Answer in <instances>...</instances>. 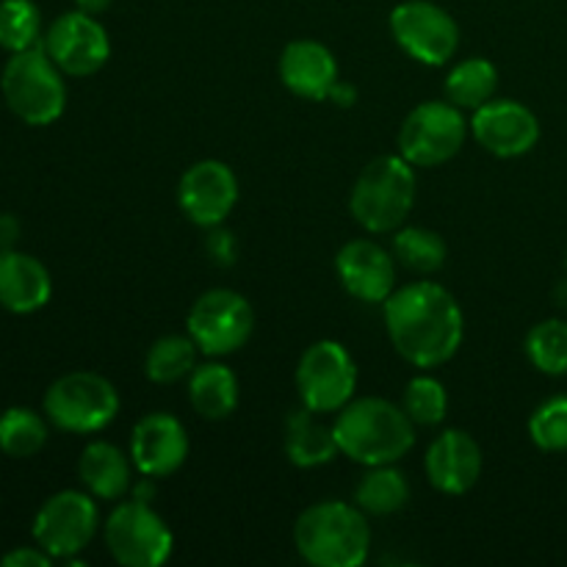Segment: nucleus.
Listing matches in <instances>:
<instances>
[{"label":"nucleus","mask_w":567,"mask_h":567,"mask_svg":"<svg viewBox=\"0 0 567 567\" xmlns=\"http://www.w3.org/2000/svg\"><path fill=\"white\" fill-rule=\"evenodd\" d=\"M393 349L415 369H437L463 347L465 319L457 299L432 280L396 288L382 302Z\"/></svg>","instance_id":"nucleus-1"},{"label":"nucleus","mask_w":567,"mask_h":567,"mask_svg":"<svg viewBox=\"0 0 567 567\" xmlns=\"http://www.w3.org/2000/svg\"><path fill=\"white\" fill-rule=\"evenodd\" d=\"M341 454L360 465L399 463L415 443V424L404 408L380 396L352 399L332 421Z\"/></svg>","instance_id":"nucleus-2"},{"label":"nucleus","mask_w":567,"mask_h":567,"mask_svg":"<svg viewBox=\"0 0 567 567\" xmlns=\"http://www.w3.org/2000/svg\"><path fill=\"white\" fill-rule=\"evenodd\" d=\"M293 546L316 567H358L369 559V515L358 504L319 502L293 524Z\"/></svg>","instance_id":"nucleus-3"},{"label":"nucleus","mask_w":567,"mask_h":567,"mask_svg":"<svg viewBox=\"0 0 567 567\" xmlns=\"http://www.w3.org/2000/svg\"><path fill=\"white\" fill-rule=\"evenodd\" d=\"M415 205V166L402 155H380L360 169L349 210L365 233H396Z\"/></svg>","instance_id":"nucleus-4"},{"label":"nucleus","mask_w":567,"mask_h":567,"mask_svg":"<svg viewBox=\"0 0 567 567\" xmlns=\"http://www.w3.org/2000/svg\"><path fill=\"white\" fill-rule=\"evenodd\" d=\"M0 89L9 109L28 125H50L64 114L66 86L42 42L11 53L3 66Z\"/></svg>","instance_id":"nucleus-5"},{"label":"nucleus","mask_w":567,"mask_h":567,"mask_svg":"<svg viewBox=\"0 0 567 567\" xmlns=\"http://www.w3.org/2000/svg\"><path fill=\"white\" fill-rule=\"evenodd\" d=\"M120 413V393L114 382L94 371H72L59 377L44 393V415L53 426L75 435L100 432Z\"/></svg>","instance_id":"nucleus-6"},{"label":"nucleus","mask_w":567,"mask_h":567,"mask_svg":"<svg viewBox=\"0 0 567 567\" xmlns=\"http://www.w3.org/2000/svg\"><path fill=\"white\" fill-rule=\"evenodd\" d=\"M471 122L454 103L430 100L404 116L399 127V155L415 169H430L452 161L465 147Z\"/></svg>","instance_id":"nucleus-7"},{"label":"nucleus","mask_w":567,"mask_h":567,"mask_svg":"<svg viewBox=\"0 0 567 567\" xmlns=\"http://www.w3.org/2000/svg\"><path fill=\"white\" fill-rule=\"evenodd\" d=\"M105 548L125 567H158L169 559L175 540L169 526L147 502H122L105 520Z\"/></svg>","instance_id":"nucleus-8"},{"label":"nucleus","mask_w":567,"mask_h":567,"mask_svg":"<svg viewBox=\"0 0 567 567\" xmlns=\"http://www.w3.org/2000/svg\"><path fill=\"white\" fill-rule=\"evenodd\" d=\"M188 336L208 358H225L247 347L255 330V310L238 291L210 288L188 310Z\"/></svg>","instance_id":"nucleus-9"},{"label":"nucleus","mask_w":567,"mask_h":567,"mask_svg":"<svg viewBox=\"0 0 567 567\" xmlns=\"http://www.w3.org/2000/svg\"><path fill=\"white\" fill-rule=\"evenodd\" d=\"M358 365L338 341H316L297 363V391L302 408L313 413H338L354 399Z\"/></svg>","instance_id":"nucleus-10"},{"label":"nucleus","mask_w":567,"mask_h":567,"mask_svg":"<svg viewBox=\"0 0 567 567\" xmlns=\"http://www.w3.org/2000/svg\"><path fill=\"white\" fill-rule=\"evenodd\" d=\"M391 33L399 48L426 66H443L460 48V25L432 0H404L391 11Z\"/></svg>","instance_id":"nucleus-11"},{"label":"nucleus","mask_w":567,"mask_h":567,"mask_svg":"<svg viewBox=\"0 0 567 567\" xmlns=\"http://www.w3.org/2000/svg\"><path fill=\"white\" fill-rule=\"evenodd\" d=\"M97 526V504L89 493L61 491L50 496L37 513L33 540L53 559H72L92 543Z\"/></svg>","instance_id":"nucleus-12"},{"label":"nucleus","mask_w":567,"mask_h":567,"mask_svg":"<svg viewBox=\"0 0 567 567\" xmlns=\"http://www.w3.org/2000/svg\"><path fill=\"white\" fill-rule=\"evenodd\" d=\"M44 50L64 75L86 78L103 70L111 59V39L94 14L75 9L55 17L42 37Z\"/></svg>","instance_id":"nucleus-13"},{"label":"nucleus","mask_w":567,"mask_h":567,"mask_svg":"<svg viewBox=\"0 0 567 567\" xmlns=\"http://www.w3.org/2000/svg\"><path fill=\"white\" fill-rule=\"evenodd\" d=\"M238 177L225 161L205 158L188 166L177 186V203L197 227H219L238 203Z\"/></svg>","instance_id":"nucleus-14"},{"label":"nucleus","mask_w":567,"mask_h":567,"mask_svg":"<svg viewBox=\"0 0 567 567\" xmlns=\"http://www.w3.org/2000/svg\"><path fill=\"white\" fill-rule=\"evenodd\" d=\"M471 133L496 158H520L540 142V120L518 100H496L474 111Z\"/></svg>","instance_id":"nucleus-15"},{"label":"nucleus","mask_w":567,"mask_h":567,"mask_svg":"<svg viewBox=\"0 0 567 567\" xmlns=\"http://www.w3.org/2000/svg\"><path fill=\"white\" fill-rule=\"evenodd\" d=\"M336 271L347 293L365 305H382L396 291V260L371 238H352L336 255Z\"/></svg>","instance_id":"nucleus-16"},{"label":"nucleus","mask_w":567,"mask_h":567,"mask_svg":"<svg viewBox=\"0 0 567 567\" xmlns=\"http://www.w3.org/2000/svg\"><path fill=\"white\" fill-rule=\"evenodd\" d=\"M188 457L186 426L169 413H150L136 421L131 435V460L150 480L172 476Z\"/></svg>","instance_id":"nucleus-17"},{"label":"nucleus","mask_w":567,"mask_h":567,"mask_svg":"<svg viewBox=\"0 0 567 567\" xmlns=\"http://www.w3.org/2000/svg\"><path fill=\"white\" fill-rule=\"evenodd\" d=\"M482 465V449L468 432L446 430L430 443L426 449V480L435 491L449 493V496H463L471 487L480 482Z\"/></svg>","instance_id":"nucleus-18"},{"label":"nucleus","mask_w":567,"mask_h":567,"mask_svg":"<svg viewBox=\"0 0 567 567\" xmlns=\"http://www.w3.org/2000/svg\"><path fill=\"white\" fill-rule=\"evenodd\" d=\"M280 81L288 92L305 100H330L338 83V61L327 44L316 39H293L280 55Z\"/></svg>","instance_id":"nucleus-19"},{"label":"nucleus","mask_w":567,"mask_h":567,"mask_svg":"<svg viewBox=\"0 0 567 567\" xmlns=\"http://www.w3.org/2000/svg\"><path fill=\"white\" fill-rule=\"evenodd\" d=\"M50 291L53 282L37 258L17 249H0V308L11 313H33L48 305Z\"/></svg>","instance_id":"nucleus-20"},{"label":"nucleus","mask_w":567,"mask_h":567,"mask_svg":"<svg viewBox=\"0 0 567 567\" xmlns=\"http://www.w3.org/2000/svg\"><path fill=\"white\" fill-rule=\"evenodd\" d=\"M131 468H136L133 460H127V454L114 443L105 441L89 443L78 460V476H81L83 487L94 498H105V502H114V498L131 493Z\"/></svg>","instance_id":"nucleus-21"},{"label":"nucleus","mask_w":567,"mask_h":567,"mask_svg":"<svg viewBox=\"0 0 567 567\" xmlns=\"http://www.w3.org/2000/svg\"><path fill=\"white\" fill-rule=\"evenodd\" d=\"M319 413L302 408L286 419V454L297 468H319L341 454L332 424L316 419Z\"/></svg>","instance_id":"nucleus-22"},{"label":"nucleus","mask_w":567,"mask_h":567,"mask_svg":"<svg viewBox=\"0 0 567 567\" xmlns=\"http://www.w3.org/2000/svg\"><path fill=\"white\" fill-rule=\"evenodd\" d=\"M188 402L203 419H227L238 404V377L225 363L197 365L188 377Z\"/></svg>","instance_id":"nucleus-23"},{"label":"nucleus","mask_w":567,"mask_h":567,"mask_svg":"<svg viewBox=\"0 0 567 567\" xmlns=\"http://www.w3.org/2000/svg\"><path fill=\"white\" fill-rule=\"evenodd\" d=\"M408 502V476L399 468H393V463L369 465V471L360 476L358 491H354V504H358L365 515H393L399 513V509H404Z\"/></svg>","instance_id":"nucleus-24"},{"label":"nucleus","mask_w":567,"mask_h":567,"mask_svg":"<svg viewBox=\"0 0 567 567\" xmlns=\"http://www.w3.org/2000/svg\"><path fill=\"white\" fill-rule=\"evenodd\" d=\"M498 89V70L491 59H465L454 64V70L446 78V97L463 111H476L496 97Z\"/></svg>","instance_id":"nucleus-25"},{"label":"nucleus","mask_w":567,"mask_h":567,"mask_svg":"<svg viewBox=\"0 0 567 567\" xmlns=\"http://www.w3.org/2000/svg\"><path fill=\"white\" fill-rule=\"evenodd\" d=\"M199 347L192 336H164L147 349L144 358V374L155 385H172V382L192 377L197 369Z\"/></svg>","instance_id":"nucleus-26"},{"label":"nucleus","mask_w":567,"mask_h":567,"mask_svg":"<svg viewBox=\"0 0 567 567\" xmlns=\"http://www.w3.org/2000/svg\"><path fill=\"white\" fill-rule=\"evenodd\" d=\"M446 241L430 227H399L393 236V255L415 275H435L446 264Z\"/></svg>","instance_id":"nucleus-27"},{"label":"nucleus","mask_w":567,"mask_h":567,"mask_svg":"<svg viewBox=\"0 0 567 567\" xmlns=\"http://www.w3.org/2000/svg\"><path fill=\"white\" fill-rule=\"evenodd\" d=\"M48 443V424L28 408H11L0 415V452L9 457H33Z\"/></svg>","instance_id":"nucleus-28"},{"label":"nucleus","mask_w":567,"mask_h":567,"mask_svg":"<svg viewBox=\"0 0 567 567\" xmlns=\"http://www.w3.org/2000/svg\"><path fill=\"white\" fill-rule=\"evenodd\" d=\"M526 358L548 377L567 374V321L546 319L526 336Z\"/></svg>","instance_id":"nucleus-29"},{"label":"nucleus","mask_w":567,"mask_h":567,"mask_svg":"<svg viewBox=\"0 0 567 567\" xmlns=\"http://www.w3.org/2000/svg\"><path fill=\"white\" fill-rule=\"evenodd\" d=\"M42 14L33 0H0V48L9 53L39 44Z\"/></svg>","instance_id":"nucleus-30"},{"label":"nucleus","mask_w":567,"mask_h":567,"mask_svg":"<svg viewBox=\"0 0 567 567\" xmlns=\"http://www.w3.org/2000/svg\"><path fill=\"white\" fill-rule=\"evenodd\" d=\"M402 408L415 426H437L446 419L449 410L446 388H443L441 380L430 374L413 377L408 388H404Z\"/></svg>","instance_id":"nucleus-31"},{"label":"nucleus","mask_w":567,"mask_h":567,"mask_svg":"<svg viewBox=\"0 0 567 567\" xmlns=\"http://www.w3.org/2000/svg\"><path fill=\"white\" fill-rule=\"evenodd\" d=\"M529 437L540 452H567V396L548 399L532 413Z\"/></svg>","instance_id":"nucleus-32"},{"label":"nucleus","mask_w":567,"mask_h":567,"mask_svg":"<svg viewBox=\"0 0 567 567\" xmlns=\"http://www.w3.org/2000/svg\"><path fill=\"white\" fill-rule=\"evenodd\" d=\"M50 563H53V557L44 548H17L3 557L6 567H48Z\"/></svg>","instance_id":"nucleus-33"},{"label":"nucleus","mask_w":567,"mask_h":567,"mask_svg":"<svg viewBox=\"0 0 567 567\" xmlns=\"http://www.w3.org/2000/svg\"><path fill=\"white\" fill-rule=\"evenodd\" d=\"M20 238V221L11 214H0V249H14Z\"/></svg>","instance_id":"nucleus-34"},{"label":"nucleus","mask_w":567,"mask_h":567,"mask_svg":"<svg viewBox=\"0 0 567 567\" xmlns=\"http://www.w3.org/2000/svg\"><path fill=\"white\" fill-rule=\"evenodd\" d=\"M210 255H214L216 260H225V264H230L233 258V241H230V233L219 230V233H210Z\"/></svg>","instance_id":"nucleus-35"},{"label":"nucleus","mask_w":567,"mask_h":567,"mask_svg":"<svg viewBox=\"0 0 567 567\" xmlns=\"http://www.w3.org/2000/svg\"><path fill=\"white\" fill-rule=\"evenodd\" d=\"M330 100H332V103L343 105V109H347V105H354V89L349 86V83L338 81L336 89L330 92Z\"/></svg>","instance_id":"nucleus-36"},{"label":"nucleus","mask_w":567,"mask_h":567,"mask_svg":"<svg viewBox=\"0 0 567 567\" xmlns=\"http://www.w3.org/2000/svg\"><path fill=\"white\" fill-rule=\"evenodd\" d=\"M111 3H114V0H75V6L81 11H86V14H103V11H109L111 9Z\"/></svg>","instance_id":"nucleus-37"}]
</instances>
